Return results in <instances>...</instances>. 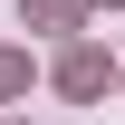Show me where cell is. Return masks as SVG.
<instances>
[{
    "mask_svg": "<svg viewBox=\"0 0 125 125\" xmlns=\"http://www.w3.org/2000/svg\"><path fill=\"white\" fill-rule=\"evenodd\" d=\"M58 87L67 96H96V87H106V58H96V48H67V58H58Z\"/></svg>",
    "mask_w": 125,
    "mask_h": 125,
    "instance_id": "obj_1",
    "label": "cell"
},
{
    "mask_svg": "<svg viewBox=\"0 0 125 125\" xmlns=\"http://www.w3.org/2000/svg\"><path fill=\"white\" fill-rule=\"evenodd\" d=\"M19 10H29L39 29H67V19H77V0H19Z\"/></svg>",
    "mask_w": 125,
    "mask_h": 125,
    "instance_id": "obj_2",
    "label": "cell"
},
{
    "mask_svg": "<svg viewBox=\"0 0 125 125\" xmlns=\"http://www.w3.org/2000/svg\"><path fill=\"white\" fill-rule=\"evenodd\" d=\"M29 87V58H0V96H19Z\"/></svg>",
    "mask_w": 125,
    "mask_h": 125,
    "instance_id": "obj_3",
    "label": "cell"
},
{
    "mask_svg": "<svg viewBox=\"0 0 125 125\" xmlns=\"http://www.w3.org/2000/svg\"><path fill=\"white\" fill-rule=\"evenodd\" d=\"M115 10H125V0H115Z\"/></svg>",
    "mask_w": 125,
    "mask_h": 125,
    "instance_id": "obj_4",
    "label": "cell"
}]
</instances>
